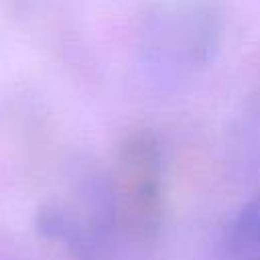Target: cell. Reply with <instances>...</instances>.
Segmentation results:
<instances>
[{"instance_id":"3957f363","label":"cell","mask_w":260,"mask_h":260,"mask_svg":"<svg viewBox=\"0 0 260 260\" xmlns=\"http://www.w3.org/2000/svg\"><path fill=\"white\" fill-rule=\"evenodd\" d=\"M228 252L236 260H260V193L252 197L232 221Z\"/></svg>"},{"instance_id":"6da1fadb","label":"cell","mask_w":260,"mask_h":260,"mask_svg":"<svg viewBox=\"0 0 260 260\" xmlns=\"http://www.w3.org/2000/svg\"><path fill=\"white\" fill-rule=\"evenodd\" d=\"M223 30L221 0H162L146 18L142 59L160 75H189L215 59Z\"/></svg>"},{"instance_id":"7a4b0ae2","label":"cell","mask_w":260,"mask_h":260,"mask_svg":"<svg viewBox=\"0 0 260 260\" xmlns=\"http://www.w3.org/2000/svg\"><path fill=\"white\" fill-rule=\"evenodd\" d=\"M162 183V154L152 132L130 134L118 152L114 181L110 183L116 213L150 221L158 213Z\"/></svg>"}]
</instances>
